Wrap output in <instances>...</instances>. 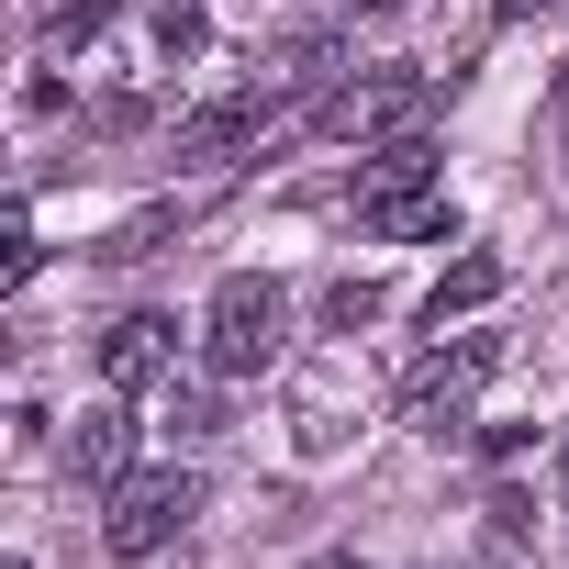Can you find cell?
<instances>
[{
  "label": "cell",
  "mask_w": 569,
  "mask_h": 569,
  "mask_svg": "<svg viewBox=\"0 0 569 569\" xmlns=\"http://www.w3.org/2000/svg\"><path fill=\"white\" fill-rule=\"evenodd\" d=\"M279 347H291V291H279V279H257V268L212 279L201 369H212V380H257V369H279Z\"/></svg>",
  "instance_id": "obj_1"
},
{
  "label": "cell",
  "mask_w": 569,
  "mask_h": 569,
  "mask_svg": "<svg viewBox=\"0 0 569 569\" xmlns=\"http://www.w3.org/2000/svg\"><path fill=\"white\" fill-rule=\"evenodd\" d=\"M358 234H380V246H425V234H447V179H436V157H425V134L413 146H380L369 168H358Z\"/></svg>",
  "instance_id": "obj_2"
},
{
  "label": "cell",
  "mask_w": 569,
  "mask_h": 569,
  "mask_svg": "<svg viewBox=\"0 0 569 569\" xmlns=\"http://www.w3.org/2000/svg\"><path fill=\"white\" fill-rule=\"evenodd\" d=\"M436 101H447L436 68H380V79H347V90L325 101V134H336V146H413V134L436 123Z\"/></svg>",
  "instance_id": "obj_3"
},
{
  "label": "cell",
  "mask_w": 569,
  "mask_h": 569,
  "mask_svg": "<svg viewBox=\"0 0 569 569\" xmlns=\"http://www.w3.org/2000/svg\"><path fill=\"white\" fill-rule=\"evenodd\" d=\"M101 502H112V513H101V547H112V558H157V547L190 536V513H201V469H123Z\"/></svg>",
  "instance_id": "obj_4"
},
{
  "label": "cell",
  "mask_w": 569,
  "mask_h": 569,
  "mask_svg": "<svg viewBox=\"0 0 569 569\" xmlns=\"http://www.w3.org/2000/svg\"><path fill=\"white\" fill-rule=\"evenodd\" d=\"M491 369H502V336H436V358L402 380V425L413 436H458Z\"/></svg>",
  "instance_id": "obj_5"
},
{
  "label": "cell",
  "mask_w": 569,
  "mask_h": 569,
  "mask_svg": "<svg viewBox=\"0 0 569 569\" xmlns=\"http://www.w3.org/2000/svg\"><path fill=\"white\" fill-rule=\"evenodd\" d=\"M358 413H369L358 347H347V358H313V369L291 380V447H302V458H336V447L358 436Z\"/></svg>",
  "instance_id": "obj_6"
},
{
  "label": "cell",
  "mask_w": 569,
  "mask_h": 569,
  "mask_svg": "<svg viewBox=\"0 0 569 569\" xmlns=\"http://www.w3.org/2000/svg\"><path fill=\"white\" fill-rule=\"evenodd\" d=\"M179 369V325L168 313H112L101 325V380L112 391H146V380H168Z\"/></svg>",
  "instance_id": "obj_7"
},
{
  "label": "cell",
  "mask_w": 569,
  "mask_h": 569,
  "mask_svg": "<svg viewBox=\"0 0 569 569\" xmlns=\"http://www.w3.org/2000/svg\"><path fill=\"white\" fill-rule=\"evenodd\" d=\"M123 458H134V413H123V402H90V413L68 425V480H79V491H112Z\"/></svg>",
  "instance_id": "obj_8"
},
{
  "label": "cell",
  "mask_w": 569,
  "mask_h": 569,
  "mask_svg": "<svg viewBox=\"0 0 569 569\" xmlns=\"http://www.w3.org/2000/svg\"><path fill=\"white\" fill-rule=\"evenodd\" d=\"M268 112H279L268 90H234V101H201V112L179 123V157H234L246 134H268Z\"/></svg>",
  "instance_id": "obj_9"
},
{
  "label": "cell",
  "mask_w": 569,
  "mask_h": 569,
  "mask_svg": "<svg viewBox=\"0 0 569 569\" xmlns=\"http://www.w3.org/2000/svg\"><path fill=\"white\" fill-rule=\"evenodd\" d=\"M502 302V257H458L436 291H425V336H447V325H469V313H491Z\"/></svg>",
  "instance_id": "obj_10"
},
{
  "label": "cell",
  "mask_w": 569,
  "mask_h": 569,
  "mask_svg": "<svg viewBox=\"0 0 569 569\" xmlns=\"http://www.w3.org/2000/svg\"><path fill=\"white\" fill-rule=\"evenodd\" d=\"M380 325V279H336L325 291V336H369Z\"/></svg>",
  "instance_id": "obj_11"
},
{
  "label": "cell",
  "mask_w": 569,
  "mask_h": 569,
  "mask_svg": "<svg viewBox=\"0 0 569 569\" xmlns=\"http://www.w3.org/2000/svg\"><path fill=\"white\" fill-rule=\"evenodd\" d=\"M179 223H190V201H157V212H134V223H123V234H112L101 257H157V246H168Z\"/></svg>",
  "instance_id": "obj_12"
},
{
  "label": "cell",
  "mask_w": 569,
  "mask_h": 569,
  "mask_svg": "<svg viewBox=\"0 0 569 569\" xmlns=\"http://www.w3.org/2000/svg\"><path fill=\"white\" fill-rule=\"evenodd\" d=\"M201 0H157V57H201Z\"/></svg>",
  "instance_id": "obj_13"
},
{
  "label": "cell",
  "mask_w": 569,
  "mask_h": 569,
  "mask_svg": "<svg viewBox=\"0 0 569 569\" xmlns=\"http://www.w3.org/2000/svg\"><path fill=\"white\" fill-rule=\"evenodd\" d=\"M112 12H123V0H68V12H57V23H46V34H57V46H90V34H101V23H112Z\"/></svg>",
  "instance_id": "obj_14"
},
{
  "label": "cell",
  "mask_w": 569,
  "mask_h": 569,
  "mask_svg": "<svg viewBox=\"0 0 569 569\" xmlns=\"http://www.w3.org/2000/svg\"><path fill=\"white\" fill-rule=\"evenodd\" d=\"M313 569H369V558H347V547H336V558H313Z\"/></svg>",
  "instance_id": "obj_15"
},
{
  "label": "cell",
  "mask_w": 569,
  "mask_h": 569,
  "mask_svg": "<svg viewBox=\"0 0 569 569\" xmlns=\"http://www.w3.org/2000/svg\"><path fill=\"white\" fill-rule=\"evenodd\" d=\"M558 157H569V90H558Z\"/></svg>",
  "instance_id": "obj_16"
},
{
  "label": "cell",
  "mask_w": 569,
  "mask_h": 569,
  "mask_svg": "<svg viewBox=\"0 0 569 569\" xmlns=\"http://www.w3.org/2000/svg\"><path fill=\"white\" fill-rule=\"evenodd\" d=\"M558 502H569V447H558Z\"/></svg>",
  "instance_id": "obj_17"
},
{
  "label": "cell",
  "mask_w": 569,
  "mask_h": 569,
  "mask_svg": "<svg viewBox=\"0 0 569 569\" xmlns=\"http://www.w3.org/2000/svg\"><path fill=\"white\" fill-rule=\"evenodd\" d=\"M502 12H536V0H502Z\"/></svg>",
  "instance_id": "obj_18"
},
{
  "label": "cell",
  "mask_w": 569,
  "mask_h": 569,
  "mask_svg": "<svg viewBox=\"0 0 569 569\" xmlns=\"http://www.w3.org/2000/svg\"><path fill=\"white\" fill-rule=\"evenodd\" d=\"M0 569H34V558H0Z\"/></svg>",
  "instance_id": "obj_19"
}]
</instances>
